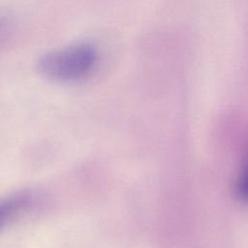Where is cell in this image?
<instances>
[{"mask_svg":"<svg viewBox=\"0 0 248 248\" xmlns=\"http://www.w3.org/2000/svg\"><path fill=\"white\" fill-rule=\"evenodd\" d=\"M98 60L96 47L81 43L45 53L38 60L37 67L40 74L50 80L76 82L89 77Z\"/></svg>","mask_w":248,"mask_h":248,"instance_id":"6da1fadb","label":"cell"},{"mask_svg":"<svg viewBox=\"0 0 248 248\" xmlns=\"http://www.w3.org/2000/svg\"><path fill=\"white\" fill-rule=\"evenodd\" d=\"M37 197L31 191H20L0 201V231L24 213L36 203Z\"/></svg>","mask_w":248,"mask_h":248,"instance_id":"7a4b0ae2","label":"cell"},{"mask_svg":"<svg viewBox=\"0 0 248 248\" xmlns=\"http://www.w3.org/2000/svg\"><path fill=\"white\" fill-rule=\"evenodd\" d=\"M235 189L237 197L243 202H248V144L236 178Z\"/></svg>","mask_w":248,"mask_h":248,"instance_id":"3957f363","label":"cell"},{"mask_svg":"<svg viewBox=\"0 0 248 248\" xmlns=\"http://www.w3.org/2000/svg\"><path fill=\"white\" fill-rule=\"evenodd\" d=\"M8 26V18L5 15L0 14V37L3 35V33L7 30Z\"/></svg>","mask_w":248,"mask_h":248,"instance_id":"277c9868","label":"cell"}]
</instances>
